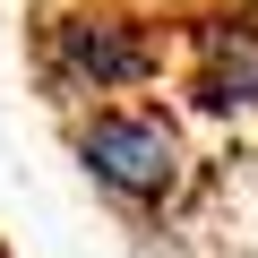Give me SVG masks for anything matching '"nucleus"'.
I'll use <instances>...</instances> for the list:
<instances>
[{
  "instance_id": "obj_2",
  "label": "nucleus",
  "mask_w": 258,
  "mask_h": 258,
  "mask_svg": "<svg viewBox=\"0 0 258 258\" xmlns=\"http://www.w3.org/2000/svg\"><path fill=\"white\" fill-rule=\"evenodd\" d=\"M69 164H78V181H86L112 215H129V224H172V215L207 189V155H198V138H189V112L164 103V95L69 112Z\"/></svg>"
},
{
  "instance_id": "obj_3",
  "label": "nucleus",
  "mask_w": 258,
  "mask_h": 258,
  "mask_svg": "<svg viewBox=\"0 0 258 258\" xmlns=\"http://www.w3.org/2000/svg\"><path fill=\"white\" fill-rule=\"evenodd\" d=\"M172 95L207 129H258V0H198L172 18Z\"/></svg>"
},
{
  "instance_id": "obj_5",
  "label": "nucleus",
  "mask_w": 258,
  "mask_h": 258,
  "mask_svg": "<svg viewBox=\"0 0 258 258\" xmlns=\"http://www.w3.org/2000/svg\"><path fill=\"white\" fill-rule=\"evenodd\" d=\"M249 207H258V155H249Z\"/></svg>"
},
{
  "instance_id": "obj_4",
  "label": "nucleus",
  "mask_w": 258,
  "mask_h": 258,
  "mask_svg": "<svg viewBox=\"0 0 258 258\" xmlns=\"http://www.w3.org/2000/svg\"><path fill=\"white\" fill-rule=\"evenodd\" d=\"M129 9H155V18H189L198 0H129Z\"/></svg>"
},
{
  "instance_id": "obj_1",
  "label": "nucleus",
  "mask_w": 258,
  "mask_h": 258,
  "mask_svg": "<svg viewBox=\"0 0 258 258\" xmlns=\"http://www.w3.org/2000/svg\"><path fill=\"white\" fill-rule=\"evenodd\" d=\"M26 43H35V86L60 112L138 103L172 86V18L129 9V0H43Z\"/></svg>"
}]
</instances>
